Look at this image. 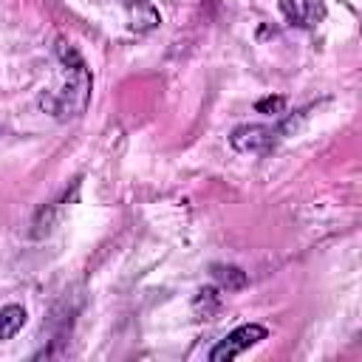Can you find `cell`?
Listing matches in <instances>:
<instances>
[{
  "instance_id": "3957f363",
  "label": "cell",
  "mask_w": 362,
  "mask_h": 362,
  "mask_svg": "<svg viewBox=\"0 0 362 362\" xmlns=\"http://www.w3.org/2000/svg\"><path fill=\"white\" fill-rule=\"evenodd\" d=\"M280 133H283L280 127H266V124H240V127H235V130H232L229 144H232V150H238V153H263V150H269V147L277 141V136H280Z\"/></svg>"
},
{
  "instance_id": "8992f818",
  "label": "cell",
  "mask_w": 362,
  "mask_h": 362,
  "mask_svg": "<svg viewBox=\"0 0 362 362\" xmlns=\"http://www.w3.org/2000/svg\"><path fill=\"white\" fill-rule=\"evenodd\" d=\"M25 325V308L23 305H3L0 308V342L11 339L20 328Z\"/></svg>"
},
{
  "instance_id": "7a4b0ae2",
  "label": "cell",
  "mask_w": 362,
  "mask_h": 362,
  "mask_svg": "<svg viewBox=\"0 0 362 362\" xmlns=\"http://www.w3.org/2000/svg\"><path fill=\"white\" fill-rule=\"evenodd\" d=\"M266 337H269V331H266L263 325H257V322L238 325L235 331H229V334L209 351V359H212V362H229V359L246 354L252 345H257V342L266 339Z\"/></svg>"
},
{
  "instance_id": "52a82bcc",
  "label": "cell",
  "mask_w": 362,
  "mask_h": 362,
  "mask_svg": "<svg viewBox=\"0 0 362 362\" xmlns=\"http://www.w3.org/2000/svg\"><path fill=\"white\" fill-rule=\"evenodd\" d=\"M212 277L221 283V288L226 291H238L246 286V274L238 266H212Z\"/></svg>"
},
{
  "instance_id": "9c48e42d",
  "label": "cell",
  "mask_w": 362,
  "mask_h": 362,
  "mask_svg": "<svg viewBox=\"0 0 362 362\" xmlns=\"http://www.w3.org/2000/svg\"><path fill=\"white\" fill-rule=\"evenodd\" d=\"M260 113H269V116H280L286 110V96H266L255 105Z\"/></svg>"
},
{
  "instance_id": "ba28073f",
  "label": "cell",
  "mask_w": 362,
  "mask_h": 362,
  "mask_svg": "<svg viewBox=\"0 0 362 362\" xmlns=\"http://www.w3.org/2000/svg\"><path fill=\"white\" fill-rule=\"evenodd\" d=\"M221 305V297H218V288H201L198 291V297H195V303H192V308H195V314H201L204 320L215 311Z\"/></svg>"
},
{
  "instance_id": "6da1fadb",
  "label": "cell",
  "mask_w": 362,
  "mask_h": 362,
  "mask_svg": "<svg viewBox=\"0 0 362 362\" xmlns=\"http://www.w3.org/2000/svg\"><path fill=\"white\" fill-rule=\"evenodd\" d=\"M57 57L62 62L65 79L40 96V107L54 119H76L90 102V71L79 51L65 40H57Z\"/></svg>"
},
{
  "instance_id": "5b68a950",
  "label": "cell",
  "mask_w": 362,
  "mask_h": 362,
  "mask_svg": "<svg viewBox=\"0 0 362 362\" xmlns=\"http://www.w3.org/2000/svg\"><path fill=\"white\" fill-rule=\"evenodd\" d=\"M65 201H68V195H62L59 201H51V204H45V206H40V212H37V218H34V223H31V226H34V229H31L34 238H42V235H48V232L54 229V223H57V218H59Z\"/></svg>"
},
{
  "instance_id": "277c9868",
  "label": "cell",
  "mask_w": 362,
  "mask_h": 362,
  "mask_svg": "<svg viewBox=\"0 0 362 362\" xmlns=\"http://www.w3.org/2000/svg\"><path fill=\"white\" fill-rule=\"evenodd\" d=\"M286 20L297 28H314L325 20V3L322 0H283L280 3Z\"/></svg>"
}]
</instances>
